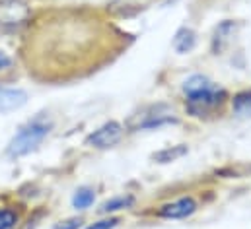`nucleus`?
<instances>
[{
  "instance_id": "2",
  "label": "nucleus",
  "mask_w": 251,
  "mask_h": 229,
  "mask_svg": "<svg viewBox=\"0 0 251 229\" xmlns=\"http://www.w3.org/2000/svg\"><path fill=\"white\" fill-rule=\"evenodd\" d=\"M226 99V92L216 88L214 84L202 92L191 93L187 95V111L193 116H202V114L212 113L214 109H218Z\"/></svg>"
},
{
  "instance_id": "8",
  "label": "nucleus",
  "mask_w": 251,
  "mask_h": 229,
  "mask_svg": "<svg viewBox=\"0 0 251 229\" xmlns=\"http://www.w3.org/2000/svg\"><path fill=\"white\" fill-rule=\"evenodd\" d=\"M238 31V25L234 22H222L216 31H214V37H212V51L218 55V53H224V49L232 43V37L236 35Z\"/></svg>"
},
{
  "instance_id": "12",
  "label": "nucleus",
  "mask_w": 251,
  "mask_h": 229,
  "mask_svg": "<svg viewBox=\"0 0 251 229\" xmlns=\"http://www.w3.org/2000/svg\"><path fill=\"white\" fill-rule=\"evenodd\" d=\"M234 114L238 118H250L251 116V90L242 92L234 97Z\"/></svg>"
},
{
  "instance_id": "17",
  "label": "nucleus",
  "mask_w": 251,
  "mask_h": 229,
  "mask_svg": "<svg viewBox=\"0 0 251 229\" xmlns=\"http://www.w3.org/2000/svg\"><path fill=\"white\" fill-rule=\"evenodd\" d=\"M117 224H119V220H117V218H109V220L96 222V224H92L90 228H86V229H113Z\"/></svg>"
},
{
  "instance_id": "3",
  "label": "nucleus",
  "mask_w": 251,
  "mask_h": 229,
  "mask_svg": "<svg viewBox=\"0 0 251 229\" xmlns=\"http://www.w3.org/2000/svg\"><path fill=\"white\" fill-rule=\"evenodd\" d=\"M29 6L22 0H2L0 2V27L18 29L29 22Z\"/></svg>"
},
{
  "instance_id": "7",
  "label": "nucleus",
  "mask_w": 251,
  "mask_h": 229,
  "mask_svg": "<svg viewBox=\"0 0 251 229\" xmlns=\"http://www.w3.org/2000/svg\"><path fill=\"white\" fill-rule=\"evenodd\" d=\"M177 118L174 116V113L162 105L150 109V113L144 114V118L140 120L138 128H160V126H166V124H176Z\"/></svg>"
},
{
  "instance_id": "5",
  "label": "nucleus",
  "mask_w": 251,
  "mask_h": 229,
  "mask_svg": "<svg viewBox=\"0 0 251 229\" xmlns=\"http://www.w3.org/2000/svg\"><path fill=\"white\" fill-rule=\"evenodd\" d=\"M195 210H197V202L191 196H185V198H179L176 202L164 204L158 214L162 218H168V220H183L191 214H195Z\"/></svg>"
},
{
  "instance_id": "14",
  "label": "nucleus",
  "mask_w": 251,
  "mask_h": 229,
  "mask_svg": "<svg viewBox=\"0 0 251 229\" xmlns=\"http://www.w3.org/2000/svg\"><path fill=\"white\" fill-rule=\"evenodd\" d=\"M212 86V82L206 78V76H191L185 80V84H183V92H185V95H191V93H197V92H202V90H206V88H210Z\"/></svg>"
},
{
  "instance_id": "13",
  "label": "nucleus",
  "mask_w": 251,
  "mask_h": 229,
  "mask_svg": "<svg viewBox=\"0 0 251 229\" xmlns=\"http://www.w3.org/2000/svg\"><path fill=\"white\" fill-rule=\"evenodd\" d=\"M187 154V146H174V148H166L158 154H154V160L158 163H170V161H176L179 158H183Z\"/></svg>"
},
{
  "instance_id": "4",
  "label": "nucleus",
  "mask_w": 251,
  "mask_h": 229,
  "mask_svg": "<svg viewBox=\"0 0 251 229\" xmlns=\"http://www.w3.org/2000/svg\"><path fill=\"white\" fill-rule=\"evenodd\" d=\"M123 132H125V130H123V126H121L119 122L109 120V122H105L103 126H100L98 130H94V132L88 136L86 144L92 146V148H98V150H105V148L115 146V144L123 138Z\"/></svg>"
},
{
  "instance_id": "18",
  "label": "nucleus",
  "mask_w": 251,
  "mask_h": 229,
  "mask_svg": "<svg viewBox=\"0 0 251 229\" xmlns=\"http://www.w3.org/2000/svg\"><path fill=\"white\" fill-rule=\"evenodd\" d=\"M10 62H12V60H10V57H8L6 53H2V51H0V70L8 68V66H10Z\"/></svg>"
},
{
  "instance_id": "1",
  "label": "nucleus",
  "mask_w": 251,
  "mask_h": 229,
  "mask_svg": "<svg viewBox=\"0 0 251 229\" xmlns=\"http://www.w3.org/2000/svg\"><path fill=\"white\" fill-rule=\"evenodd\" d=\"M51 128H53V122L47 116H35L33 120H29L27 124H24L16 132V136L8 142L6 154L10 158L27 156L29 152H33L47 138V134L51 132Z\"/></svg>"
},
{
  "instance_id": "9",
  "label": "nucleus",
  "mask_w": 251,
  "mask_h": 229,
  "mask_svg": "<svg viewBox=\"0 0 251 229\" xmlns=\"http://www.w3.org/2000/svg\"><path fill=\"white\" fill-rule=\"evenodd\" d=\"M195 43H197V35H195V31L189 29V27H181V29L176 33V37H174V49H176L179 55H185L189 51H193Z\"/></svg>"
},
{
  "instance_id": "6",
  "label": "nucleus",
  "mask_w": 251,
  "mask_h": 229,
  "mask_svg": "<svg viewBox=\"0 0 251 229\" xmlns=\"http://www.w3.org/2000/svg\"><path fill=\"white\" fill-rule=\"evenodd\" d=\"M27 103V93L20 88H0V113H12Z\"/></svg>"
},
{
  "instance_id": "10",
  "label": "nucleus",
  "mask_w": 251,
  "mask_h": 229,
  "mask_svg": "<svg viewBox=\"0 0 251 229\" xmlns=\"http://www.w3.org/2000/svg\"><path fill=\"white\" fill-rule=\"evenodd\" d=\"M132 202H134V198H132L130 194H126V196H115V198L105 200V202L101 204L100 212H101V214H113V212H119V210L130 208Z\"/></svg>"
},
{
  "instance_id": "11",
  "label": "nucleus",
  "mask_w": 251,
  "mask_h": 229,
  "mask_svg": "<svg viewBox=\"0 0 251 229\" xmlns=\"http://www.w3.org/2000/svg\"><path fill=\"white\" fill-rule=\"evenodd\" d=\"M94 200H96V192H94L92 188H88V186H82V188H78V190L74 192V196H72V206H74L76 210H88V208L94 204Z\"/></svg>"
},
{
  "instance_id": "15",
  "label": "nucleus",
  "mask_w": 251,
  "mask_h": 229,
  "mask_svg": "<svg viewBox=\"0 0 251 229\" xmlns=\"http://www.w3.org/2000/svg\"><path fill=\"white\" fill-rule=\"evenodd\" d=\"M18 214L10 208H2L0 210V229H12L18 224Z\"/></svg>"
},
{
  "instance_id": "16",
  "label": "nucleus",
  "mask_w": 251,
  "mask_h": 229,
  "mask_svg": "<svg viewBox=\"0 0 251 229\" xmlns=\"http://www.w3.org/2000/svg\"><path fill=\"white\" fill-rule=\"evenodd\" d=\"M80 228H82V220L80 218H70V220L59 222L53 229H80Z\"/></svg>"
}]
</instances>
